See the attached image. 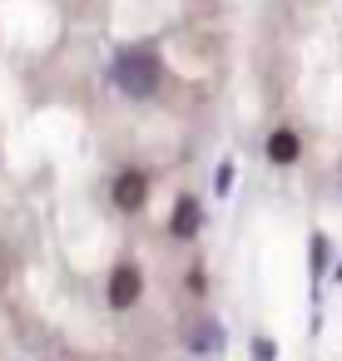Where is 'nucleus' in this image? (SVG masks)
Returning <instances> with one entry per match:
<instances>
[{"label":"nucleus","mask_w":342,"mask_h":361,"mask_svg":"<svg viewBox=\"0 0 342 361\" xmlns=\"http://www.w3.org/2000/svg\"><path fill=\"white\" fill-rule=\"evenodd\" d=\"M297 154H302V144H297L293 129H278V134L268 139V159H273V164H293Z\"/></svg>","instance_id":"obj_6"},{"label":"nucleus","mask_w":342,"mask_h":361,"mask_svg":"<svg viewBox=\"0 0 342 361\" xmlns=\"http://www.w3.org/2000/svg\"><path fill=\"white\" fill-rule=\"evenodd\" d=\"M228 183H233V164H223V169L213 173V188H218V193H228Z\"/></svg>","instance_id":"obj_7"},{"label":"nucleus","mask_w":342,"mask_h":361,"mask_svg":"<svg viewBox=\"0 0 342 361\" xmlns=\"http://www.w3.org/2000/svg\"><path fill=\"white\" fill-rule=\"evenodd\" d=\"M189 351H194V356H218V351H223V326H218V322H204V326L189 336Z\"/></svg>","instance_id":"obj_5"},{"label":"nucleus","mask_w":342,"mask_h":361,"mask_svg":"<svg viewBox=\"0 0 342 361\" xmlns=\"http://www.w3.org/2000/svg\"><path fill=\"white\" fill-rule=\"evenodd\" d=\"M169 233H174V238H194V233H199V203H194V198H179V203H174Z\"/></svg>","instance_id":"obj_4"},{"label":"nucleus","mask_w":342,"mask_h":361,"mask_svg":"<svg viewBox=\"0 0 342 361\" xmlns=\"http://www.w3.org/2000/svg\"><path fill=\"white\" fill-rule=\"evenodd\" d=\"M139 292H144V277H139V267H114V277H110V307L114 312H124V307H134L139 302Z\"/></svg>","instance_id":"obj_2"},{"label":"nucleus","mask_w":342,"mask_h":361,"mask_svg":"<svg viewBox=\"0 0 342 361\" xmlns=\"http://www.w3.org/2000/svg\"><path fill=\"white\" fill-rule=\"evenodd\" d=\"M159 75H164V65H159L154 50H119L114 70H110V80L119 85V94H129V99H149L159 90Z\"/></svg>","instance_id":"obj_1"},{"label":"nucleus","mask_w":342,"mask_h":361,"mask_svg":"<svg viewBox=\"0 0 342 361\" xmlns=\"http://www.w3.org/2000/svg\"><path fill=\"white\" fill-rule=\"evenodd\" d=\"M144 198H149V183H144V173H119V178H114V203H119L124 213H134Z\"/></svg>","instance_id":"obj_3"},{"label":"nucleus","mask_w":342,"mask_h":361,"mask_svg":"<svg viewBox=\"0 0 342 361\" xmlns=\"http://www.w3.org/2000/svg\"><path fill=\"white\" fill-rule=\"evenodd\" d=\"M337 282H342V262H337Z\"/></svg>","instance_id":"obj_8"}]
</instances>
